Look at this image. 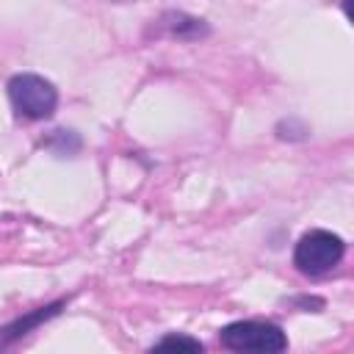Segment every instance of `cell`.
Here are the masks:
<instances>
[{
    "mask_svg": "<svg viewBox=\"0 0 354 354\" xmlns=\"http://www.w3.org/2000/svg\"><path fill=\"white\" fill-rule=\"evenodd\" d=\"M155 348H188V351H202V343L185 335H166L155 343Z\"/></svg>",
    "mask_w": 354,
    "mask_h": 354,
    "instance_id": "5",
    "label": "cell"
},
{
    "mask_svg": "<svg viewBox=\"0 0 354 354\" xmlns=\"http://www.w3.org/2000/svg\"><path fill=\"white\" fill-rule=\"evenodd\" d=\"M58 307H64V301H55V304H47V307H39V310H33L30 315H25V318H19V321H14L11 326H6L3 332V337H0V343H8V340H17V337H22L25 332H30L33 326H39L41 321H47V318H53L55 313H58Z\"/></svg>",
    "mask_w": 354,
    "mask_h": 354,
    "instance_id": "4",
    "label": "cell"
},
{
    "mask_svg": "<svg viewBox=\"0 0 354 354\" xmlns=\"http://www.w3.org/2000/svg\"><path fill=\"white\" fill-rule=\"evenodd\" d=\"M8 100L25 119H50L58 105V91L47 77L22 72L8 80Z\"/></svg>",
    "mask_w": 354,
    "mask_h": 354,
    "instance_id": "1",
    "label": "cell"
},
{
    "mask_svg": "<svg viewBox=\"0 0 354 354\" xmlns=\"http://www.w3.org/2000/svg\"><path fill=\"white\" fill-rule=\"evenodd\" d=\"M343 252H346V243L340 235H335L329 230H310L299 238V243L293 249V266L301 274L318 277V274L332 271L340 263Z\"/></svg>",
    "mask_w": 354,
    "mask_h": 354,
    "instance_id": "2",
    "label": "cell"
},
{
    "mask_svg": "<svg viewBox=\"0 0 354 354\" xmlns=\"http://www.w3.org/2000/svg\"><path fill=\"white\" fill-rule=\"evenodd\" d=\"M218 340L224 348L232 351H285L288 337L285 332L271 321H232L218 332Z\"/></svg>",
    "mask_w": 354,
    "mask_h": 354,
    "instance_id": "3",
    "label": "cell"
}]
</instances>
